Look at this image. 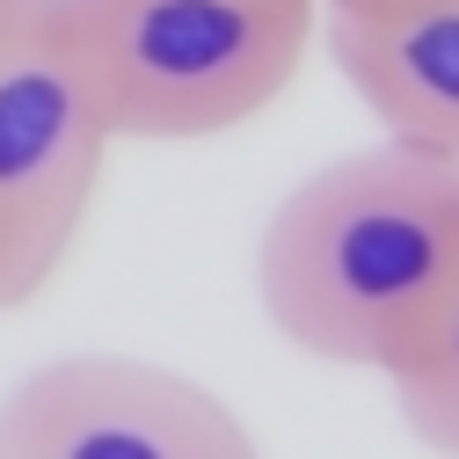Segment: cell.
I'll return each instance as SVG.
<instances>
[{
    "label": "cell",
    "instance_id": "1",
    "mask_svg": "<svg viewBox=\"0 0 459 459\" xmlns=\"http://www.w3.org/2000/svg\"><path fill=\"white\" fill-rule=\"evenodd\" d=\"M459 277V160L423 146L342 153L263 226V314L321 365L386 372Z\"/></svg>",
    "mask_w": 459,
    "mask_h": 459
},
{
    "label": "cell",
    "instance_id": "2",
    "mask_svg": "<svg viewBox=\"0 0 459 459\" xmlns=\"http://www.w3.org/2000/svg\"><path fill=\"white\" fill-rule=\"evenodd\" d=\"M117 146H204L299 81L321 0H66Z\"/></svg>",
    "mask_w": 459,
    "mask_h": 459
},
{
    "label": "cell",
    "instance_id": "3",
    "mask_svg": "<svg viewBox=\"0 0 459 459\" xmlns=\"http://www.w3.org/2000/svg\"><path fill=\"white\" fill-rule=\"evenodd\" d=\"M109 153L117 125L66 0H15L0 15V314L66 270Z\"/></svg>",
    "mask_w": 459,
    "mask_h": 459
},
{
    "label": "cell",
    "instance_id": "4",
    "mask_svg": "<svg viewBox=\"0 0 459 459\" xmlns=\"http://www.w3.org/2000/svg\"><path fill=\"white\" fill-rule=\"evenodd\" d=\"M0 459H263V445L176 365L74 351L0 394Z\"/></svg>",
    "mask_w": 459,
    "mask_h": 459
},
{
    "label": "cell",
    "instance_id": "5",
    "mask_svg": "<svg viewBox=\"0 0 459 459\" xmlns=\"http://www.w3.org/2000/svg\"><path fill=\"white\" fill-rule=\"evenodd\" d=\"M328 59L386 139L459 160V0L328 8Z\"/></svg>",
    "mask_w": 459,
    "mask_h": 459
},
{
    "label": "cell",
    "instance_id": "6",
    "mask_svg": "<svg viewBox=\"0 0 459 459\" xmlns=\"http://www.w3.org/2000/svg\"><path fill=\"white\" fill-rule=\"evenodd\" d=\"M379 379L394 386V409L409 423V437H423L437 459H459V277Z\"/></svg>",
    "mask_w": 459,
    "mask_h": 459
},
{
    "label": "cell",
    "instance_id": "7",
    "mask_svg": "<svg viewBox=\"0 0 459 459\" xmlns=\"http://www.w3.org/2000/svg\"><path fill=\"white\" fill-rule=\"evenodd\" d=\"M328 8H379V0H321V15H328Z\"/></svg>",
    "mask_w": 459,
    "mask_h": 459
},
{
    "label": "cell",
    "instance_id": "8",
    "mask_svg": "<svg viewBox=\"0 0 459 459\" xmlns=\"http://www.w3.org/2000/svg\"><path fill=\"white\" fill-rule=\"evenodd\" d=\"M8 8H15V0H0V15H8Z\"/></svg>",
    "mask_w": 459,
    "mask_h": 459
}]
</instances>
